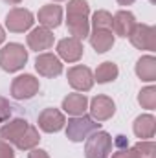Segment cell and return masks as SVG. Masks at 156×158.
Wrapping results in <instances>:
<instances>
[{
  "instance_id": "obj_1",
  "label": "cell",
  "mask_w": 156,
  "mask_h": 158,
  "mask_svg": "<svg viewBox=\"0 0 156 158\" xmlns=\"http://www.w3.org/2000/svg\"><path fill=\"white\" fill-rule=\"evenodd\" d=\"M90 6L86 0H70L66 7V24L68 31L76 39H84L90 35Z\"/></svg>"
},
{
  "instance_id": "obj_2",
  "label": "cell",
  "mask_w": 156,
  "mask_h": 158,
  "mask_svg": "<svg viewBox=\"0 0 156 158\" xmlns=\"http://www.w3.org/2000/svg\"><path fill=\"white\" fill-rule=\"evenodd\" d=\"M28 63V50L18 42H9L0 50V68L13 74Z\"/></svg>"
},
{
  "instance_id": "obj_3",
  "label": "cell",
  "mask_w": 156,
  "mask_h": 158,
  "mask_svg": "<svg viewBox=\"0 0 156 158\" xmlns=\"http://www.w3.org/2000/svg\"><path fill=\"white\" fill-rule=\"evenodd\" d=\"M101 123L92 119L90 116H74L72 119H68L66 123V138L72 142H83L86 140L92 132L99 131Z\"/></svg>"
},
{
  "instance_id": "obj_4",
  "label": "cell",
  "mask_w": 156,
  "mask_h": 158,
  "mask_svg": "<svg viewBox=\"0 0 156 158\" xmlns=\"http://www.w3.org/2000/svg\"><path fill=\"white\" fill-rule=\"evenodd\" d=\"M112 136L105 131H96L86 138L84 156L86 158H109L112 151Z\"/></svg>"
},
{
  "instance_id": "obj_5",
  "label": "cell",
  "mask_w": 156,
  "mask_h": 158,
  "mask_svg": "<svg viewBox=\"0 0 156 158\" xmlns=\"http://www.w3.org/2000/svg\"><path fill=\"white\" fill-rule=\"evenodd\" d=\"M40 85L39 79L31 74H24V76H18V77L13 79L11 83V96L18 101H24V99H31L37 92H39Z\"/></svg>"
},
{
  "instance_id": "obj_6",
  "label": "cell",
  "mask_w": 156,
  "mask_h": 158,
  "mask_svg": "<svg viewBox=\"0 0 156 158\" xmlns=\"http://www.w3.org/2000/svg\"><path fill=\"white\" fill-rule=\"evenodd\" d=\"M129 39L138 50H149V52L156 50V30L149 24H136Z\"/></svg>"
},
{
  "instance_id": "obj_7",
  "label": "cell",
  "mask_w": 156,
  "mask_h": 158,
  "mask_svg": "<svg viewBox=\"0 0 156 158\" xmlns=\"http://www.w3.org/2000/svg\"><path fill=\"white\" fill-rule=\"evenodd\" d=\"M33 13L22 7H15L6 17V28L11 33H24L33 26Z\"/></svg>"
},
{
  "instance_id": "obj_8",
  "label": "cell",
  "mask_w": 156,
  "mask_h": 158,
  "mask_svg": "<svg viewBox=\"0 0 156 158\" xmlns=\"http://www.w3.org/2000/svg\"><path fill=\"white\" fill-rule=\"evenodd\" d=\"M66 77H68L70 86L79 90V92H88L94 86V74H92V70L88 66H83V64L72 66L68 70Z\"/></svg>"
},
{
  "instance_id": "obj_9",
  "label": "cell",
  "mask_w": 156,
  "mask_h": 158,
  "mask_svg": "<svg viewBox=\"0 0 156 158\" xmlns=\"http://www.w3.org/2000/svg\"><path fill=\"white\" fill-rule=\"evenodd\" d=\"M83 42L76 37H66L57 42V53L66 63H77L83 57Z\"/></svg>"
},
{
  "instance_id": "obj_10",
  "label": "cell",
  "mask_w": 156,
  "mask_h": 158,
  "mask_svg": "<svg viewBox=\"0 0 156 158\" xmlns=\"http://www.w3.org/2000/svg\"><path fill=\"white\" fill-rule=\"evenodd\" d=\"M35 70L44 77H57L63 74V63L53 53H40L35 59Z\"/></svg>"
},
{
  "instance_id": "obj_11",
  "label": "cell",
  "mask_w": 156,
  "mask_h": 158,
  "mask_svg": "<svg viewBox=\"0 0 156 158\" xmlns=\"http://www.w3.org/2000/svg\"><path fill=\"white\" fill-rule=\"evenodd\" d=\"M116 112V105L109 96H96L90 101V118L96 121H107L114 116Z\"/></svg>"
},
{
  "instance_id": "obj_12",
  "label": "cell",
  "mask_w": 156,
  "mask_h": 158,
  "mask_svg": "<svg viewBox=\"0 0 156 158\" xmlns=\"http://www.w3.org/2000/svg\"><path fill=\"white\" fill-rule=\"evenodd\" d=\"M66 125L64 114L57 109H44L39 114V129H42L44 132H59L63 127Z\"/></svg>"
},
{
  "instance_id": "obj_13",
  "label": "cell",
  "mask_w": 156,
  "mask_h": 158,
  "mask_svg": "<svg viewBox=\"0 0 156 158\" xmlns=\"http://www.w3.org/2000/svg\"><path fill=\"white\" fill-rule=\"evenodd\" d=\"M28 46L33 52L50 50L53 46V33H51V30H48L44 26H39V28L31 30L30 35H28Z\"/></svg>"
},
{
  "instance_id": "obj_14",
  "label": "cell",
  "mask_w": 156,
  "mask_h": 158,
  "mask_svg": "<svg viewBox=\"0 0 156 158\" xmlns=\"http://www.w3.org/2000/svg\"><path fill=\"white\" fill-rule=\"evenodd\" d=\"M136 24H138L136 22V17L130 11H123L121 9V11H117L116 15L112 17V30H114V33L119 35V37H129Z\"/></svg>"
},
{
  "instance_id": "obj_15",
  "label": "cell",
  "mask_w": 156,
  "mask_h": 158,
  "mask_svg": "<svg viewBox=\"0 0 156 158\" xmlns=\"http://www.w3.org/2000/svg\"><path fill=\"white\" fill-rule=\"evenodd\" d=\"M28 121L22 118L11 119L9 123H4V127L0 129V138L7 143H17V140L24 134V131L28 129Z\"/></svg>"
},
{
  "instance_id": "obj_16",
  "label": "cell",
  "mask_w": 156,
  "mask_h": 158,
  "mask_svg": "<svg viewBox=\"0 0 156 158\" xmlns=\"http://www.w3.org/2000/svg\"><path fill=\"white\" fill-rule=\"evenodd\" d=\"M61 20H63V9H61V6L48 4V6L40 7V11H39L40 26H44L48 30H53V28H57L61 24Z\"/></svg>"
},
{
  "instance_id": "obj_17",
  "label": "cell",
  "mask_w": 156,
  "mask_h": 158,
  "mask_svg": "<svg viewBox=\"0 0 156 158\" xmlns=\"http://www.w3.org/2000/svg\"><path fill=\"white\" fill-rule=\"evenodd\" d=\"M63 109L70 116H83L88 109V99L84 94H68L63 99Z\"/></svg>"
},
{
  "instance_id": "obj_18",
  "label": "cell",
  "mask_w": 156,
  "mask_h": 158,
  "mask_svg": "<svg viewBox=\"0 0 156 158\" xmlns=\"http://www.w3.org/2000/svg\"><path fill=\"white\" fill-rule=\"evenodd\" d=\"M90 44L97 53H105L114 46L112 30H94L90 33Z\"/></svg>"
},
{
  "instance_id": "obj_19",
  "label": "cell",
  "mask_w": 156,
  "mask_h": 158,
  "mask_svg": "<svg viewBox=\"0 0 156 158\" xmlns=\"http://www.w3.org/2000/svg\"><path fill=\"white\" fill-rule=\"evenodd\" d=\"M156 132V119L151 114H142L134 119V134L142 140L153 138Z\"/></svg>"
},
{
  "instance_id": "obj_20",
  "label": "cell",
  "mask_w": 156,
  "mask_h": 158,
  "mask_svg": "<svg viewBox=\"0 0 156 158\" xmlns=\"http://www.w3.org/2000/svg\"><path fill=\"white\" fill-rule=\"evenodd\" d=\"M136 74L142 81L153 83L156 81V59L153 55H143L136 63Z\"/></svg>"
},
{
  "instance_id": "obj_21",
  "label": "cell",
  "mask_w": 156,
  "mask_h": 158,
  "mask_svg": "<svg viewBox=\"0 0 156 158\" xmlns=\"http://www.w3.org/2000/svg\"><path fill=\"white\" fill-rule=\"evenodd\" d=\"M40 142V134L39 131L33 127V125H28V129L24 131V134L17 140V149H20V151H31V149H35L37 145H39Z\"/></svg>"
},
{
  "instance_id": "obj_22",
  "label": "cell",
  "mask_w": 156,
  "mask_h": 158,
  "mask_svg": "<svg viewBox=\"0 0 156 158\" xmlns=\"http://www.w3.org/2000/svg\"><path fill=\"white\" fill-rule=\"evenodd\" d=\"M117 74H119L117 66L114 63L107 61V63H103V64L97 66L96 76H94V81H97V83H110V81H114V79L117 77Z\"/></svg>"
},
{
  "instance_id": "obj_23",
  "label": "cell",
  "mask_w": 156,
  "mask_h": 158,
  "mask_svg": "<svg viewBox=\"0 0 156 158\" xmlns=\"http://www.w3.org/2000/svg\"><path fill=\"white\" fill-rule=\"evenodd\" d=\"M130 151H132V158H156V145L151 140L138 142L136 145L130 147Z\"/></svg>"
},
{
  "instance_id": "obj_24",
  "label": "cell",
  "mask_w": 156,
  "mask_h": 158,
  "mask_svg": "<svg viewBox=\"0 0 156 158\" xmlns=\"http://www.w3.org/2000/svg\"><path fill=\"white\" fill-rule=\"evenodd\" d=\"M94 30H112V15L105 9H99L92 15Z\"/></svg>"
},
{
  "instance_id": "obj_25",
  "label": "cell",
  "mask_w": 156,
  "mask_h": 158,
  "mask_svg": "<svg viewBox=\"0 0 156 158\" xmlns=\"http://www.w3.org/2000/svg\"><path fill=\"white\" fill-rule=\"evenodd\" d=\"M138 101H140V105H142L143 109L153 110V109L156 107V88L154 86L143 88V90L140 92V96H138Z\"/></svg>"
},
{
  "instance_id": "obj_26",
  "label": "cell",
  "mask_w": 156,
  "mask_h": 158,
  "mask_svg": "<svg viewBox=\"0 0 156 158\" xmlns=\"http://www.w3.org/2000/svg\"><path fill=\"white\" fill-rule=\"evenodd\" d=\"M11 112H13V107L9 105V101L6 98L0 96V123H6L11 118Z\"/></svg>"
},
{
  "instance_id": "obj_27",
  "label": "cell",
  "mask_w": 156,
  "mask_h": 158,
  "mask_svg": "<svg viewBox=\"0 0 156 158\" xmlns=\"http://www.w3.org/2000/svg\"><path fill=\"white\" fill-rule=\"evenodd\" d=\"M0 158H15V151L11 147V143L0 140Z\"/></svg>"
},
{
  "instance_id": "obj_28",
  "label": "cell",
  "mask_w": 156,
  "mask_h": 158,
  "mask_svg": "<svg viewBox=\"0 0 156 158\" xmlns=\"http://www.w3.org/2000/svg\"><path fill=\"white\" fill-rule=\"evenodd\" d=\"M112 158H132V151L129 147H123V149H117L116 153L112 155Z\"/></svg>"
},
{
  "instance_id": "obj_29",
  "label": "cell",
  "mask_w": 156,
  "mask_h": 158,
  "mask_svg": "<svg viewBox=\"0 0 156 158\" xmlns=\"http://www.w3.org/2000/svg\"><path fill=\"white\" fill-rule=\"evenodd\" d=\"M28 158H50V155L44 151V149H31Z\"/></svg>"
},
{
  "instance_id": "obj_30",
  "label": "cell",
  "mask_w": 156,
  "mask_h": 158,
  "mask_svg": "<svg viewBox=\"0 0 156 158\" xmlns=\"http://www.w3.org/2000/svg\"><path fill=\"white\" fill-rule=\"evenodd\" d=\"M116 145L119 147V149H123V147H129V142H127V138L125 136H116Z\"/></svg>"
},
{
  "instance_id": "obj_31",
  "label": "cell",
  "mask_w": 156,
  "mask_h": 158,
  "mask_svg": "<svg viewBox=\"0 0 156 158\" xmlns=\"http://www.w3.org/2000/svg\"><path fill=\"white\" fill-rule=\"evenodd\" d=\"M136 0H117V4L119 6H130V4H134Z\"/></svg>"
},
{
  "instance_id": "obj_32",
  "label": "cell",
  "mask_w": 156,
  "mask_h": 158,
  "mask_svg": "<svg viewBox=\"0 0 156 158\" xmlns=\"http://www.w3.org/2000/svg\"><path fill=\"white\" fill-rule=\"evenodd\" d=\"M4 40H6V31H4V28L0 26V44H2Z\"/></svg>"
},
{
  "instance_id": "obj_33",
  "label": "cell",
  "mask_w": 156,
  "mask_h": 158,
  "mask_svg": "<svg viewBox=\"0 0 156 158\" xmlns=\"http://www.w3.org/2000/svg\"><path fill=\"white\" fill-rule=\"evenodd\" d=\"M4 2H6V4H13V6H15V4H20L22 0H4Z\"/></svg>"
},
{
  "instance_id": "obj_34",
  "label": "cell",
  "mask_w": 156,
  "mask_h": 158,
  "mask_svg": "<svg viewBox=\"0 0 156 158\" xmlns=\"http://www.w3.org/2000/svg\"><path fill=\"white\" fill-rule=\"evenodd\" d=\"M55 2H63V0H55Z\"/></svg>"
},
{
  "instance_id": "obj_35",
  "label": "cell",
  "mask_w": 156,
  "mask_h": 158,
  "mask_svg": "<svg viewBox=\"0 0 156 158\" xmlns=\"http://www.w3.org/2000/svg\"><path fill=\"white\" fill-rule=\"evenodd\" d=\"M151 2H154V0H151Z\"/></svg>"
}]
</instances>
